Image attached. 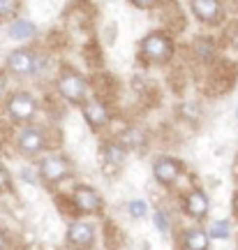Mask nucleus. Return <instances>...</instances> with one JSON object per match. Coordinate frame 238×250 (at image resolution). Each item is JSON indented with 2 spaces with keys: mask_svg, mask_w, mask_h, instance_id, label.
Wrapping results in <instances>:
<instances>
[{
  "mask_svg": "<svg viewBox=\"0 0 238 250\" xmlns=\"http://www.w3.org/2000/svg\"><path fill=\"white\" fill-rule=\"evenodd\" d=\"M171 54H174V42H171L169 35H164V33H150V35L143 37L141 58L146 62L162 65V62H169Z\"/></svg>",
  "mask_w": 238,
  "mask_h": 250,
  "instance_id": "1",
  "label": "nucleus"
},
{
  "mask_svg": "<svg viewBox=\"0 0 238 250\" xmlns=\"http://www.w3.org/2000/svg\"><path fill=\"white\" fill-rule=\"evenodd\" d=\"M7 70L14 74V77H21V79H26V77H33L40 72L42 67V62H40V56L33 51V49H14L12 54L7 56Z\"/></svg>",
  "mask_w": 238,
  "mask_h": 250,
  "instance_id": "2",
  "label": "nucleus"
},
{
  "mask_svg": "<svg viewBox=\"0 0 238 250\" xmlns=\"http://www.w3.org/2000/svg\"><path fill=\"white\" fill-rule=\"evenodd\" d=\"M40 179L49 183V186H56L70 176V160L65 155H58V153H51V155H44L40 160Z\"/></svg>",
  "mask_w": 238,
  "mask_h": 250,
  "instance_id": "3",
  "label": "nucleus"
},
{
  "mask_svg": "<svg viewBox=\"0 0 238 250\" xmlns=\"http://www.w3.org/2000/svg\"><path fill=\"white\" fill-rule=\"evenodd\" d=\"M58 90L60 95L67 102H74V104H81L86 100V90H88V83L81 77L77 70H65L58 77Z\"/></svg>",
  "mask_w": 238,
  "mask_h": 250,
  "instance_id": "4",
  "label": "nucleus"
},
{
  "mask_svg": "<svg viewBox=\"0 0 238 250\" xmlns=\"http://www.w3.org/2000/svg\"><path fill=\"white\" fill-rule=\"evenodd\" d=\"M17 148L23 155H40L46 148V132L37 125H23L17 132Z\"/></svg>",
  "mask_w": 238,
  "mask_h": 250,
  "instance_id": "5",
  "label": "nucleus"
},
{
  "mask_svg": "<svg viewBox=\"0 0 238 250\" xmlns=\"http://www.w3.org/2000/svg\"><path fill=\"white\" fill-rule=\"evenodd\" d=\"M35 111H37V100L33 98L30 93H26V90H19V93H14V95L7 100V114L14 118V121H19V123L33 121Z\"/></svg>",
  "mask_w": 238,
  "mask_h": 250,
  "instance_id": "6",
  "label": "nucleus"
},
{
  "mask_svg": "<svg viewBox=\"0 0 238 250\" xmlns=\"http://www.w3.org/2000/svg\"><path fill=\"white\" fill-rule=\"evenodd\" d=\"M72 199H74V206L79 213H86V215H93V213H99L102 211V197L97 192L95 188L90 186H77L74 192H72Z\"/></svg>",
  "mask_w": 238,
  "mask_h": 250,
  "instance_id": "7",
  "label": "nucleus"
},
{
  "mask_svg": "<svg viewBox=\"0 0 238 250\" xmlns=\"http://www.w3.org/2000/svg\"><path fill=\"white\" fill-rule=\"evenodd\" d=\"M67 243L77 250H90L95 246V227L83 220H74L67 229Z\"/></svg>",
  "mask_w": 238,
  "mask_h": 250,
  "instance_id": "8",
  "label": "nucleus"
},
{
  "mask_svg": "<svg viewBox=\"0 0 238 250\" xmlns=\"http://www.w3.org/2000/svg\"><path fill=\"white\" fill-rule=\"evenodd\" d=\"M81 114L86 118V123L93 127V130H99V127H104L109 123V109L102 104V100L97 98H86L81 102Z\"/></svg>",
  "mask_w": 238,
  "mask_h": 250,
  "instance_id": "9",
  "label": "nucleus"
},
{
  "mask_svg": "<svg viewBox=\"0 0 238 250\" xmlns=\"http://www.w3.org/2000/svg\"><path fill=\"white\" fill-rule=\"evenodd\" d=\"M153 176L159 186H174L180 176V162L169 158V155H162L153 165Z\"/></svg>",
  "mask_w": 238,
  "mask_h": 250,
  "instance_id": "10",
  "label": "nucleus"
},
{
  "mask_svg": "<svg viewBox=\"0 0 238 250\" xmlns=\"http://www.w3.org/2000/svg\"><path fill=\"white\" fill-rule=\"evenodd\" d=\"M190 7H192L194 17L206 21V23H213L220 19V0H190Z\"/></svg>",
  "mask_w": 238,
  "mask_h": 250,
  "instance_id": "11",
  "label": "nucleus"
},
{
  "mask_svg": "<svg viewBox=\"0 0 238 250\" xmlns=\"http://www.w3.org/2000/svg\"><path fill=\"white\" fill-rule=\"evenodd\" d=\"M183 206H185L187 215L201 220V218H206V213H208V197H206V192H201V190H192V192H187Z\"/></svg>",
  "mask_w": 238,
  "mask_h": 250,
  "instance_id": "12",
  "label": "nucleus"
},
{
  "mask_svg": "<svg viewBox=\"0 0 238 250\" xmlns=\"http://www.w3.org/2000/svg\"><path fill=\"white\" fill-rule=\"evenodd\" d=\"M208 243H211L208 232H203V229H199V227L187 229L185 236H183V246H185V250H208Z\"/></svg>",
  "mask_w": 238,
  "mask_h": 250,
  "instance_id": "13",
  "label": "nucleus"
},
{
  "mask_svg": "<svg viewBox=\"0 0 238 250\" xmlns=\"http://www.w3.org/2000/svg\"><path fill=\"white\" fill-rule=\"evenodd\" d=\"M35 35V26L30 21H14L9 26V37L12 40H30Z\"/></svg>",
  "mask_w": 238,
  "mask_h": 250,
  "instance_id": "14",
  "label": "nucleus"
},
{
  "mask_svg": "<svg viewBox=\"0 0 238 250\" xmlns=\"http://www.w3.org/2000/svg\"><path fill=\"white\" fill-rule=\"evenodd\" d=\"M208 236H213V239H227V236H229V223H227V220H218V223H213Z\"/></svg>",
  "mask_w": 238,
  "mask_h": 250,
  "instance_id": "15",
  "label": "nucleus"
},
{
  "mask_svg": "<svg viewBox=\"0 0 238 250\" xmlns=\"http://www.w3.org/2000/svg\"><path fill=\"white\" fill-rule=\"evenodd\" d=\"M106 160L114 162V165H120L125 160V151L118 144H111V146H106Z\"/></svg>",
  "mask_w": 238,
  "mask_h": 250,
  "instance_id": "16",
  "label": "nucleus"
},
{
  "mask_svg": "<svg viewBox=\"0 0 238 250\" xmlns=\"http://www.w3.org/2000/svg\"><path fill=\"white\" fill-rule=\"evenodd\" d=\"M146 211H148V208H146L143 202H130V213H132L134 218H143Z\"/></svg>",
  "mask_w": 238,
  "mask_h": 250,
  "instance_id": "17",
  "label": "nucleus"
},
{
  "mask_svg": "<svg viewBox=\"0 0 238 250\" xmlns=\"http://www.w3.org/2000/svg\"><path fill=\"white\" fill-rule=\"evenodd\" d=\"M14 12V0H0V17H9Z\"/></svg>",
  "mask_w": 238,
  "mask_h": 250,
  "instance_id": "18",
  "label": "nucleus"
},
{
  "mask_svg": "<svg viewBox=\"0 0 238 250\" xmlns=\"http://www.w3.org/2000/svg\"><path fill=\"white\" fill-rule=\"evenodd\" d=\"M9 190L12 188V181H9V171L5 169V167H0V190Z\"/></svg>",
  "mask_w": 238,
  "mask_h": 250,
  "instance_id": "19",
  "label": "nucleus"
},
{
  "mask_svg": "<svg viewBox=\"0 0 238 250\" xmlns=\"http://www.w3.org/2000/svg\"><path fill=\"white\" fill-rule=\"evenodd\" d=\"M134 7H139V9H148V7H153L155 5V0H130Z\"/></svg>",
  "mask_w": 238,
  "mask_h": 250,
  "instance_id": "20",
  "label": "nucleus"
},
{
  "mask_svg": "<svg viewBox=\"0 0 238 250\" xmlns=\"http://www.w3.org/2000/svg\"><path fill=\"white\" fill-rule=\"evenodd\" d=\"M155 223H158L159 232H167V229H169V225L164 223V215H162V211H158V213H155Z\"/></svg>",
  "mask_w": 238,
  "mask_h": 250,
  "instance_id": "21",
  "label": "nucleus"
},
{
  "mask_svg": "<svg viewBox=\"0 0 238 250\" xmlns=\"http://www.w3.org/2000/svg\"><path fill=\"white\" fill-rule=\"evenodd\" d=\"M5 88H7V77H5V72L0 70V95L5 93Z\"/></svg>",
  "mask_w": 238,
  "mask_h": 250,
  "instance_id": "22",
  "label": "nucleus"
},
{
  "mask_svg": "<svg viewBox=\"0 0 238 250\" xmlns=\"http://www.w3.org/2000/svg\"><path fill=\"white\" fill-rule=\"evenodd\" d=\"M234 211H236V215H238V192L234 195Z\"/></svg>",
  "mask_w": 238,
  "mask_h": 250,
  "instance_id": "23",
  "label": "nucleus"
}]
</instances>
